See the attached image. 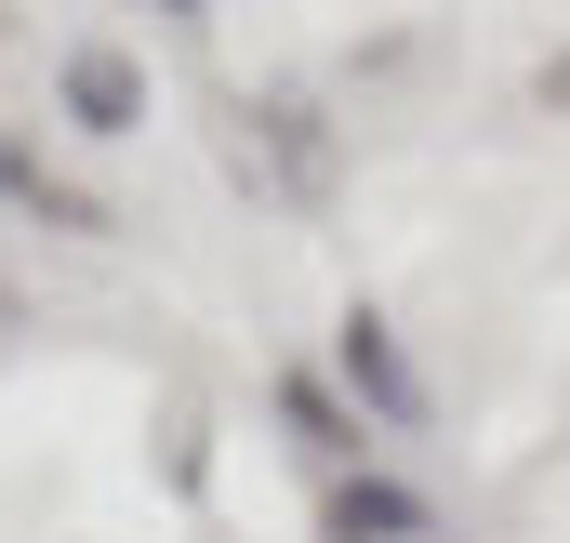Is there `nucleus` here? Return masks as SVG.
<instances>
[{
    "label": "nucleus",
    "instance_id": "f257e3e1",
    "mask_svg": "<svg viewBox=\"0 0 570 543\" xmlns=\"http://www.w3.org/2000/svg\"><path fill=\"white\" fill-rule=\"evenodd\" d=\"M53 107H67V134L120 146V134H146V67L120 53V40H67V67H53Z\"/></svg>",
    "mask_w": 570,
    "mask_h": 543
},
{
    "label": "nucleus",
    "instance_id": "f03ea898",
    "mask_svg": "<svg viewBox=\"0 0 570 543\" xmlns=\"http://www.w3.org/2000/svg\"><path fill=\"white\" fill-rule=\"evenodd\" d=\"M332 358H345V385H358V411H372V424H399V437H412V424L438 411V398H425V372H412V345H399V332H385L372 305H345Z\"/></svg>",
    "mask_w": 570,
    "mask_h": 543
},
{
    "label": "nucleus",
    "instance_id": "7ed1b4c3",
    "mask_svg": "<svg viewBox=\"0 0 570 543\" xmlns=\"http://www.w3.org/2000/svg\"><path fill=\"white\" fill-rule=\"evenodd\" d=\"M239 134H253V146H279V186H292V199H305V213L332 199V120H318L305 93H266V107H253Z\"/></svg>",
    "mask_w": 570,
    "mask_h": 543
},
{
    "label": "nucleus",
    "instance_id": "20e7f679",
    "mask_svg": "<svg viewBox=\"0 0 570 543\" xmlns=\"http://www.w3.org/2000/svg\"><path fill=\"white\" fill-rule=\"evenodd\" d=\"M318 531H332V543H438V504H425V491H399V477H345Z\"/></svg>",
    "mask_w": 570,
    "mask_h": 543
},
{
    "label": "nucleus",
    "instance_id": "39448f33",
    "mask_svg": "<svg viewBox=\"0 0 570 543\" xmlns=\"http://www.w3.org/2000/svg\"><path fill=\"white\" fill-rule=\"evenodd\" d=\"M0 199H27L40 226H67V239H120V213L94 199V186H67V172H40L27 146H0Z\"/></svg>",
    "mask_w": 570,
    "mask_h": 543
},
{
    "label": "nucleus",
    "instance_id": "423d86ee",
    "mask_svg": "<svg viewBox=\"0 0 570 543\" xmlns=\"http://www.w3.org/2000/svg\"><path fill=\"white\" fill-rule=\"evenodd\" d=\"M279 411H292V437H305V451H332V464H345V451L372 437L358 411H332V398H318V385H305V372H292V385H279Z\"/></svg>",
    "mask_w": 570,
    "mask_h": 543
},
{
    "label": "nucleus",
    "instance_id": "0eeeda50",
    "mask_svg": "<svg viewBox=\"0 0 570 543\" xmlns=\"http://www.w3.org/2000/svg\"><path fill=\"white\" fill-rule=\"evenodd\" d=\"M159 13H173V27H199V0H159Z\"/></svg>",
    "mask_w": 570,
    "mask_h": 543
},
{
    "label": "nucleus",
    "instance_id": "6e6552de",
    "mask_svg": "<svg viewBox=\"0 0 570 543\" xmlns=\"http://www.w3.org/2000/svg\"><path fill=\"white\" fill-rule=\"evenodd\" d=\"M558 93H570V53H558Z\"/></svg>",
    "mask_w": 570,
    "mask_h": 543
}]
</instances>
